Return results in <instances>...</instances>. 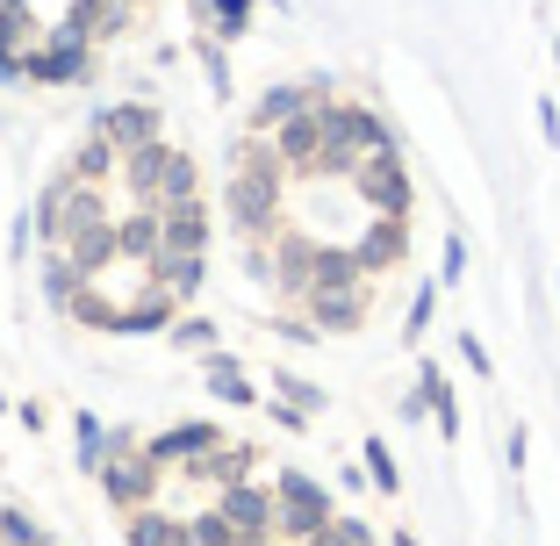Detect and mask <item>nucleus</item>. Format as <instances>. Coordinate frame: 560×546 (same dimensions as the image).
Returning <instances> with one entry per match:
<instances>
[{"mask_svg": "<svg viewBox=\"0 0 560 546\" xmlns=\"http://www.w3.org/2000/svg\"><path fill=\"white\" fill-rule=\"evenodd\" d=\"M302 546H374V532L360 525V518H330L316 539H302Z\"/></svg>", "mask_w": 560, "mask_h": 546, "instance_id": "7c9ffc66", "label": "nucleus"}, {"mask_svg": "<svg viewBox=\"0 0 560 546\" xmlns=\"http://www.w3.org/2000/svg\"><path fill=\"white\" fill-rule=\"evenodd\" d=\"M30 223H36V237H44V245H72L80 231H94V223H116V216H108V195H101V187L58 173V181L36 195V216H30Z\"/></svg>", "mask_w": 560, "mask_h": 546, "instance_id": "f03ea898", "label": "nucleus"}, {"mask_svg": "<svg viewBox=\"0 0 560 546\" xmlns=\"http://www.w3.org/2000/svg\"><path fill=\"white\" fill-rule=\"evenodd\" d=\"M381 151H396V130H388L374 108H360V116H352V166H360V159H381Z\"/></svg>", "mask_w": 560, "mask_h": 546, "instance_id": "b1692460", "label": "nucleus"}, {"mask_svg": "<svg viewBox=\"0 0 560 546\" xmlns=\"http://www.w3.org/2000/svg\"><path fill=\"white\" fill-rule=\"evenodd\" d=\"M346 187L366 201L374 216H410V173H402V151H381V159H360L346 173Z\"/></svg>", "mask_w": 560, "mask_h": 546, "instance_id": "0eeeda50", "label": "nucleus"}, {"mask_svg": "<svg viewBox=\"0 0 560 546\" xmlns=\"http://www.w3.org/2000/svg\"><path fill=\"white\" fill-rule=\"evenodd\" d=\"M201 274H209V266H201V252H159V259H151V281H159L173 302L201 295Z\"/></svg>", "mask_w": 560, "mask_h": 546, "instance_id": "f3484780", "label": "nucleus"}, {"mask_svg": "<svg viewBox=\"0 0 560 546\" xmlns=\"http://www.w3.org/2000/svg\"><path fill=\"white\" fill-rule=\"evenodd\" d=\"M187 475H195L201 489H215V497H223V489L252 481V446H231V439H215L209 453H195V461H187Z\"/></svg>", "mask_w": 560, "mask_h": 546, "instance_id": "ddd939ff", "label": "nucleus"}, {"mask_svg": "<svg viewBox=\"0 0 560 546\" xmlns=\"http://www.w3.org/2000/svg\"><path fill=\"white\" fill-rule=\"evenodd\" d=\"M553 66H560V50H553Z\"/></svg>", "mask_w": 560, "mask_h": 546, "instance_id": "a19ab883", "label": "nucleus"}, {"mask_svg": "<svg viewBox=\"0 0 560 546\" xmlns=\"http://www.w3.org/2000/svg\"><path fill=\"white\" fill-rule=\"evenodd\" d=\"M417 396H424V410L439 417V431H445V439H460V403H453V381H445L431 360L417 367Z\"/></svg>", "mask_w": 560, "mask_h": 546, "instance_id": "a211bd4d", "label": "nucleus"}, {"mask_svg": "<svg viewBox=\"0 0 560 546\" xmlns=\"http://www.w3.org/2000/svg\"><path fill=\"white\" fill-rule=\"evenodd\" d=\"M201 66H209L215 101H231V58H223V44H215V36H201Z\"/></svg>", "mask_w": 560, "mask_h": 546, "instance_id": "473e14b6", "label": "nucleus"}, {"mask_svg": "<svg viewBox=\"0 0 560 546\" xmlns=\"http://www.w3.org/2000/svg\"><path fill=\"white\" fill-rule=\"evenodd\" d=\"M266 144H273V159H280V173H288V181H316V159H324V123H316V108H310V116L280 123Z\"/></svg>", "mask_w": 560, "mask_h": 546, "instance_id": "9b49d317", "label": "nucleus"}, {"mask_svg": "<svg viewBox=\"0 0 560 546\" xmlns=\"http://www.w3.org/2000/svg\"><path fill=\"white\" fill-rule=\"evenodd\" d=\"M66 173H72V181H86V187H101V181H116V173H122V151L101 144V137H86V144L66 159Z\"/></svg>", "mask_w": 560, "mask_h": 546, "instance_id": "aec40b11", "label": "nucleus"}, {"mask_svg": "<svg viewBox=\"0 0 560 546\" xmlns=\"http://www.w3.org/2000/svg\"><path fill=\"white\" fill-rule=\"evenodd\" d=\"M215 439H223L215 425H173V431H159V439H144V453H151L159 467H187L195 453H209Z\"/></svg>", "mask_w": 560, "mask_h": 546, "instance_id": "2eb2a0df", "label": "nucleus"}, {"mask_svg": "<svg viewBox=\"0 0 560 546\" xmlns=\"http://www.w3.org/2000/svg\"><path fill=\"white\" fill-rule=\"evenodd\" d=\"M215 511L237 525V539H266V532H273V489L237 481V489H223V497H215Z\"/></svg>", "mask_w": 560, "mask_h": 546, "instance_id": "f8f14e48", "label": "nucleus"}, {"mask_svg": "<svg viewBox=\"0 0 560 546\" xmlns=\"http://www.w3.org/2000/svg\"><path fill=\"white\" fill-rule=\"evenodd\" d=\"M187 546H245V539H237V525H231V518H223V511L209 503V511H195V518H187Z\"/></svg>", "mask_w": 560, "mask_h": 546, "instance_id": "bb28decb", "label": "nucleus"}, {"mask_svg": "<svg viewBox=\"0 0 560 546\" xmlns=\"http://www.w3.org/2000/svg\"><path fill=\"white\" fill-rule=\"evenodd\" d=\"M66 252L80 259V274H108V266L122 259V252H116V223H94V231H80Z\"/></svg>", "mask_w": 560, "mask_h": 546, "instance_id": "4be33fe9", "label": "nucleus"}, {"mask_svg": "<svg viewBox=\"0 0 560 546\" xmlns=\"http://www.w3.org/2000/svg\"><path fill=\"white\" fill-rule=\"evenodd\" d=\"M439 281H453V288L467 281V237H460V231L445 237V252H439Z\"/></svg>", "mask_w": 560, "mask_h": 546, "instance_id": "72a5a7b5", "label": "nucleus"}, {"mask_svg": "<svg viewBox=\"0 0 560 546\" xmlns=\"http://www.w3.org/2000/svg\"><path fill=\"white\" fill-rule=\"evenodd\" d=\"M72 431H80V467H86V475H101V461H108V431H101V417L80 410V417H72Z\"/></svg>", "mask_w": 560, "mask_h": 546, "instance_id": "c85d7f7f", "label": "nucleus"}, {"mask_svg": "<svg viewBox=\"0 0 560 546\" xmlns=\"http://www.w3.org/2000/svg\"><path fill=\"white\" fill-rule=\"evenodd\" d=\"M130 546H187V518H165L159 503L130 511Z\"/></svg>", "mask_w": 560, "mask_h": 546, "instance_id": "412c9836", "label": "nucleus"}, {"mask_svg": "<svg viewBox=\"0 0 560 546\" xmlns=\"http://www.w3.org/2000/svg\"><path fill=\"white\" fill-rule=\"evenodd\" d=\"M366 302H374V288L352 274V281H316L310 295H302V316H310L316 338H346L366 324Z\"/></svg>", "mask_w": 560, "mask_h": 546, "instance_id": "423d86ee", "label": "nucleus"}, {"mask_svg": "<svg viewBox=\"0 0 560 546\" xmlns=\"http://www.w3.org/2000/svg\"><path fill=\"white\" fill-rule=\"evenodd\" d=\"M116 181H122V195H130V209H173V201H195L201 195L195 159L173 151L165 137H159V144H144V151H130Z\"/></svg>", "mask_w": 560, "mask_h": 546, "instance_id": "f257e3e1", "label": "nucleus"}, {"mask_svg": "<svg viewBox=\"0 0 560 546\" xmlns=\"http://www.w3.org/2000/svg\"><path fill=\"white\" fill-rule=\"evenodd\" d=\"M116 252H122V259H137V266H144V274H151V259H159V252H165L159 209H130V216H122V223H116Z\"/></svg>", "mask_w": 560, "mask_h": 546, "instance_id": "dca6fc26", "label": "nucleus"}, {"mask_svg": "<svg viewBox=\"0 0 560 546\" xmlns=\"http://www.w3.org/2000/svg\"><path fill=\"white\" fill-rule=\"evenodd\" d=\"M159 231H165V252H209V209H201V195L159 209Z\"/></svg>", "mask_w": 560, "mask_h": 546, "instance_id": "4468645a", "label": "nucleus"}, {"mask_svg": "<svg viewBox=\"0 0 560 546\" xmlns=\"http://www.w3.org/2000/svg\"><path fill=\"white\" fill-rule=\"evenodd\" d=\"M245 546H280V539H273V532H266V539H245Z\"/></svg>", "mask_w": 560, "mask_h": 546, "instance_id": "4c0bfd02", "label": "nucleus"}, {"mask_svg": "<svg viewBox=\"0 0 560 546\" xmlns=\"http://www.w3.org/2000/svg\"><path fill=\"white\" fill-rule=\"evenodd\" d=\"M86 72H94V44L80 30H44L36 50L22 58V80L30 86H80Z\"/></svg>", "mask_w": 560, "mask_h": 546, "instance_id": "39448f33", "label": "nucleus"}, {"mask_svg": "<svg viewBox=\"0 0 560 546\" xmlns=\"http://www.w3.org/2000/svg\"><path fill=\"white\" fill-rule=\"evenodd\" d=\"M122 8H144V0H122Z\"/></svg>", "mask_w": 560, "mask_h": 546, "instance_id": "ea45409f", "label": "nucleus"}, {"mask_svg": "<svg viewBox=\"0 0 560 546\" xmlns=\"http://www.w3.org/2000/svg\"><path fill=\"white\" fill-rule=\"evenodd\" d=\"M539 137H546V144H560V116H553V101H539Z\"/></svg>", "mask_w": 560, "mask_h": 546, "instance_id": "e433bc0d", "label": "nucleus"}, {"mask_svg": "<svg viewBox=\"0 0 560 546\" xmlns=\"http://www.w3.org/2000/svg\"><path fill=\"white\" fill-rule=\"evenodd\" d=\"M330 518H338V503H330L302 467H280V481H273V539L302 546V539H316Z\"/></svg>", "mask_w": 560, "mask_h": 546, "instance_id": "20e7f679", "label": "nucleus"}, {"mask_svg": "<svg viewBox=\"0 0 560 546\" xmlns=\"http://www.w3.org/2000/svg\"><path fill=\"white\" fill-rule=\"evenodd\" d=\"M431 310H439V288H417V295H410V316H402V338H410V346L431 332Z\"/></svg>", "mask_w": 560, "mask_h": 546, "instance_id": "2f4dec72", "label": "nucleus"}, {"mask_svg": "<svg viewBox=\"0 0 560 546\" xmlns=\"http://www.w3.org/2000/svg\"><path fill=\"white\" fill-rule=\"evenodd\" d=\"M460 360H467V367H475V374H481V381H489V374H495V367H489V352H481V338H475V332H460Z\"/></svg>", "mask_w": 560, "mask_h": 546, "instance_id": "c9c22d12", "label": "nucleus"}, {"mask_svg": "<svg viewBox=\"0 0 560 546\" xmlns=\"http://www.w3.org/2000/svg\"><path fill=\"white\" fill-rule=\"evenodd\" d=\"M80 281H86L80 259H72L66 245H44V295H50V310H58V316H66V302L80 295Z\"/></svg>", "mask_w": 560, "mask_h": 546, "instance_id": "6ab92c4d", "label": "nucleus"}, {"mask_svg": "<svg viewBox=\"0 0 560 546\" xmlns=\"http://www.w3.org/2000/svg\"><path fill=\"white\" fill-rule=\"evenodd\" d=\"M159 475L165 467L144 453V439L137 431H108V461H101V497L116 503V511H144L151 497H159Z\"/></svg>", "mask_w": 560, "mask_h": 546, "instance_id": "7ed1b4c3", "label": "nucleus"}, {"mask_svg": "<svg viewBox=\"0 0 560 546\" xmlns=\"http://www.w3.org/2000/svg\"><path fill=\"white\" fill-rule=\"evenodd\" d=\"M195 15H201V30H209L215 44H231V36H245L252 8H245V0H195Z\"/></svg>", "mask_w": 560, "mask_h": 546, "instance_id": "5701e85b", "label": "nucleus"}, {"mask_svg": "<svg viewBox=\"0 0 560 546\" xmlns=\"http://www.w3.org/2000/svg\"><path fill=\"white\" fill-rule=\"evenodd\" d=\"M0 546H50V532L22 503H0Z\"/></svg>", "mask_w": 560, "mask_h": 546, "instance_id": "cd10ccee", "label": "nucleus"}, {"mask_svg": "<svg viewBox=\"0 0 560 546\" xmlns=\"http://www.w3.org/2000/svg\"><path fill=\"white\" fill-rule=\"evenodd\" d=\"M366 481H374L381 497H402V467H396V453H388V439H366Z\"/></svg>", "mask_w": 560, "mask_h": 546, "instance_id": "a878e982", "label": "nucleus"}, {"mask_svg": "<svg viewBox=\"0 0 560 546\" xmlns=\"http://www.w3.org/2000/svg\"><path fill=\"white\" fill-rule=\"evenodd\" d=\"M396 546H417V539H410V532H396Z\"/></svg>", "mask_w": 560, "mask_h": 546, "instance_id": "58836bf2", "label": "nucleus"}, {"mask_svg": "<svg viewBox=\"0 0 560 546\" xmlns=\"http://www.w3.org/2000/svg\"><path fill=\"white\" fill-rule=\"evenodd\" d=\"M330 86L324 80H288V86H266L259 101H252V123H245V137H273L280 123H295V116H310L316 101H324Z\"/></svg>", "mask_w": 560, "mask_h": 546, "instance_id": "1a4fd4ad", "label": "nucleus"}, {"mask_svg": "<svg viewBox=\"0 0 560 546\" xmlns=\"http://www.w3.org/2000/svg\"><path fill=\"white\" fill-rule=\"evenodd\" d=\"M86 137H101V144H116L122 159L144 144H159V108H144V101H122V108H94V123H86Z\"/></svg>", "mask_w": 560, "mask_h": 546, "instance_id": "6e6552de", "label": "nucleus"}, {"mask_svg": "<svg viewBox=\"0 0 560 546\" xmlns=\"http://www.w3.org/2000/svg\"><path fill=\"white\" fill-rule=\"evenodd\" d=\"M402 252H410V231H402V216H374V223H366V231L346 245V259L360 266V281H374V274L402 266Z\"/></svg>", "mask_w": 560, "mask_h": 546, "instance_id": "9d476101", "label": "nucleus"}, {"mask_svg": "<svg viewBox=\"0 0 560 546\" xmlns=\"http://www.w3.org/2000/svg\"><path fill=\"white\" fill-rule=\"evenodd\" d=\"M209 388L223 403H237V410H252V403H259V396H252V381H245V367L223 360V352H209Z\"/></svg>", "mask_w": 560, "mask_h": 546, "instance_id": "393cba45", "label": "nucleus"}, {"mask_svg": "<svg viewBox=\"0 0 560 546\" xmlns=\"http://www.w3.org/2000/svg\"><path fill=\"white\" fill-rule=\"evenodd\" d=\"M209 338H215V324H201V316H195V324H180V332H173V346H180V352H201Z\"/></svg>", "mask_w": 560, "mask_h": 546, "instance_id": "f704fd0d", "label": "nucleus"}, {"mask_svg": "<svg viewBox=\"0 0 560 546\" xmlns=\"http://www.w3.org/2000/svg\"><path fill=\"white\" fill-rule=\"evenodd\" d=\"M273 396H280V403H295L302 417H316V410L330 403L324 388H316V381H302V374H280V381H273Z\"/></svg>", "mask_w": 560, "mask_h": 546, "instance_id": "c756f323", "label": "nucleus"}]
</instances>
